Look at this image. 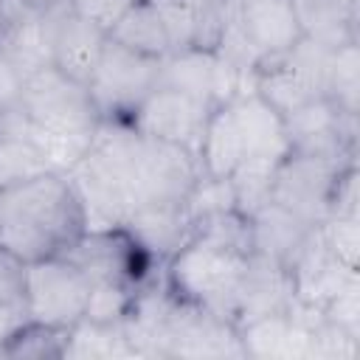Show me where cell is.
I'll return each mask as SVG.
<instances>
[{"label":"cell","mask_w":360,"mask_h":360,"mask_svg":"<svg viewBox=\"0 0 360 360\" xmlns=\"http://www.w3.org/2000/svg\"><path fill=\"white\" fill-rule=\"evenodd\" d=\"M301 37L323 48L357 42V0H290Z\"/></svg>","instance_id":"ac0fdd59"},{"label":"cell","mask_w":360,"mask_h":360,"mask_svg":"<svg viewBox=\"0 0 360 360\" xmlns=\"http://www.w3.org/2000/svg\"><path fill=\"white\" fill-rule=\"evenodd\" d=\"M135 292L138 290H129L124 284H93L84 307V318L96 323H121L132 307Z\"/></svg>","instance_id":"1f68e13d"},{"label":"cell","mask_w":360,"mask_h":360,"mask_svg":"<svg viewBox=\"0 0 360 360\" xmlns=\"http://www.w3.org/2000/svg\"><path fill=\"white\" fill-rule=\"evenodd\" d=\"M20 107L37 127L48 132H62V135L93 138L101 121L87 87L65 76L53 65L25 79Z\"/></svg>","instance_id":"8992f818"},{"label":"cell","mask_w":360,"mask_h":360,"mask_svg":"<svg viewBox=\"0 0 360 360\" xmlns=\"http://www.w3.org/2000/svg\"><path fill=\"white\" fill-rule=\"evenodd\" d=\"M245 357L259 360H307L312 326L290 309L250 318L236 326Z\"/></svg>","instance_id":"5bb4252c"},{"label":"cell","mask_w":360,"mask_h":360,"mask_svg":"<svg viewBox=\"0 0 360 360\" xmlns=\"http://www.w3.org/2000/svg\"><path fill=\"white\" fill-rule=\"evenodd\" d=\"M321 315H323V321L338 323V326L360 335V278H354L343 290H338L321 307Z\"/></svg>","instance_id":"836d02e7"},{"label":"cell","mask_w":360,"mask_h":360,"mask_svg":"<svg viewBox=\"0 0 360 360\" xmlns=\"http://www.w3.org/2000/svg\"><path fill=\"white\" fill-rule=\"evenodd\" d=\"M231 107L236 112L242 143H245V158L242 160L278 166L290 155V141H287V129H284L281 112H276L253 90L239 93L231 101Z\"/></svg>","instance_id":"2e32d148"},{"label":"cell","mask_w":360,"mask_h":360,"mask_svg":"<svg viewBox=\"0 0 360 360\" xmlns=\"http://www.w3.org/2000/svg\"><path fill=\"white\" fill-rule=\"evenodd\" d=\"M250 231H253V253L290 267V262L295 259V253L304 248V242L315 228L270 200L250 217Z\"/></svg>","instance_id":"ffe728a7"},{"label":"cell","mask_w":360,"mask_h":360,"mask_svg":"<svg viewBox=\"0 0 360 360\" xmlns=\"http://www.w3.org/2000/svg\"><path fill=\"white\" fill-rule=\"evenodd\" d=\"M357 352H360V335L338 323H329L323 318L312 326L307 360H354Z\"/></svg>","instance_id":"4dcf8cb0"},{"label":"cell","mask_w":360,"mask_h":360,"mask_svg":"<svg viewBox=\"0 0 360 360\" xmlns=\"http://www.w3.org/2000/svg\"><path fill=\"white\" fill-rule=\"evenodd\" d=\"M329 214L360 217V208H357V160L340 166V172L335 174V183H332V191H329V211H326V217Z\"/></svg>","instance_id":"e575fe53"},{"label":"cell","mask_w":360,"mask_h":360,"mask_svg":"<svg viewBox=\"0 0 360 360\" xmlns=\"http://www.w3.org/2000/svg\"><path fill=\"white\" fill-rule=\"evenodd\" d=\"M326 98L338 110L357 115V101H360V51H357V42L340 45L329 53Z\"/></svg>","instance_id":"484cf974"},{"label":"cell","mask_w":360,"mask_h":360,"mask_svg":"<svg viewBox=\"0 0 360 360\" xmlns=\"http://www.w3.org/2000/svg\"><path fill=\"white\" fill-rule=\"evenodd\" d=\"M90 278L62 253L28 262L25 270V318L70 329L84 318Z\"/></svg>","instance_id":"52a82bcc"},{"label":"cell","mask_w":360,"mask_h":360,"mask_svg":"<svg viewBox=\"0 0 360 360\" xmlns=\"http://www.w3.org/2000/svg\"><path fill=\"white\" fill-rule=\"evenodd\" d=\"M340 166H346V163L290 152L273 174L270 200L276 205L287 208L290 214H295L298 219L309 222L312 228H318L326 219L329 191H332V183H335V174L340 172Z\"/></svg>","instance_id":"30bf717a"},{"label":"cell","mask_w":360,"mask_h":360,"mask_svg":"<svg viewBox=\"0 0 360 360\" xmlns=\"http://www.w3.org/2000/svg\"><path fill=\"white\" fill-rule=\"evenodd\" d=\"M248 259L250 253H239L200 233H188V239L166 259L163 278L183 301L233 321Z\"/></svg>","instance_id":"7a4b0ae2"},{"label":"cell","mask_w":360,"mask_h":360,"mask_svg":"<svg viewBox=\"0 0 360 360\" xmlns=\"http://www.w3.org/2000/svg\"><path fill=\"white\" fill-rule=\"evenodd\" d=\"M160 62L163 59L135 53L107 37L101 56L84 82L98 118L129 121L138 104L160 84Z\"/></svg>","instance_id":"5b68a950"},{"label":"cell","mask_w":360,"mask_h":360,"mask_svg":"<svg viewBox=\"0 0 360 360\" xmlns=\"http://www.w3.org/2000/svg\"><path fill=\"white\" fill-rule=\"evenodd\" d=\"M242 158H245V143H242L236 112L228 101V104L214 107L205 118L202 138H200V146H197L200 174L231 177L236 172V166L242 163Z\"/></svg>","instance_id":"d6986e66"},{"label":"cell","mask_w":360,"mask_h":360,"mask_svg":"<svg viewBox=\"0 0 360 360\" xmlns=\"http://www.w3.org/2000/svg\"><path fill=\"white\" fill-rule=\"evenodd\" d=\"M107 37L135 53L152 56V59H166L172 53L163 20L155 8L152 0H135L107 31Z\"/></svg>","instance_id":"7402d4cb"},{"label":"cell","mask_w":360,"mask_h":360,"mask_svg":"<svg viewBox=\"0 0 360 360\" xmlns=\"http://www.w3.org/2000/svg\"><path fill=\"white\" fill-rule=\"evenodd\" d=\"M281 118H284L290 152L335 160V163H354L357 115L338 110L326 96L309 98Z\"/></svg>","instance_id":"ba28073f"},{"label":"cell","mask_w":360,"mask_h":360,"mask_svg":"<svg viewBox=\"0 0 360 360\" xmlns=\"http://www.w3.org/2000/svg\"><path fill=\"white\" fill-rule=\"evenodd\" d=\"M22 73L11 65V59L0 51V110H11L22 98Z\"/></svg>","instance_id":"8d00e7d4"},{"label":"cell","mask_w":360,"mask_h":360,"mask_svg":"<svg viewBox=\"0 0 360 360\" xmlns=\"http://www.w3.org/2000/svg\"><path fill=\"white\" fill-rule=\"evenodd\" d=\"M37 11H42V8L31 6L28 0H0V31L17 25V22H22V20H28V17L37 14Z\"/></svg>","instance_id":"74e56055"},{"label":"cell","mask_w":360,"mask_h":360,"mask_svg":"<svg viewBox=\"0 0 360 360\" xmlns=\"http://www.w3.org/2000/svg\"><path fill=\"white\" fill-rule=\"evenodd\" d=\"M84 231L79 197L62 172L0 191V245L22 262L62 253Z\"/></svg>","instance_id":"6da1fadb"},{"label":"cell","mask_w":360,"mask_h":360,"mask_svg":"<svg viewBox=\"0 0 360 360\" xmlns=\"http://www.w3.org/2000/svg\"><path fill=\"white\" fill-rule=\"evenodd\" d=\"M172 51H183V48H194L197 42V28H200V6L202 0H152Z\"/></svg>","instance_id":"f1b7e54d"},{"label":"cell","mask_w":360,"mask_h":360,"mask_svg":"<svg viewBox=\"0 0 360 360\" xmlns=\"http://www.w3.org/2000/svg\"><path fill=\"white\" fill-rule=\"evenodd\" d=\"M292 278L290 270L267 256L250 253L239 295H236V309H233V323H245L259 315L270 312H284L292 304Z\"/></svg>","instance_id":"e0dca14e"},{"label":"cell","mask_w":360,"mask_h":360,"mask_svg":"<svg viewBox=\"0 0 360 360\" xmlns=\"http://www.w3.org/2000/svg\"><path fill=\"white\" fill-rule=\"evenodd\" d=\"M65 343H68V329L37 323V321L25 318L0 343V357H31V360L62 357Z\"/></svg>","instance_id":"d4e9b609"},{"label":"cell","mask_w":360,"mask_h":360,"mask_svg":"<svg viewBox=\"0 0 360 360\" xmlns=\"http://www.w3.org/2000/svg\"><path fill=\"white\" fill-rule=\"evenodd\" d=\"M315 231H318L323 248L340 264L357 270V256H360V217H338V214H329Z\"/></svg>","instance_id":"f546056e"},{"label":"cell","mask_w":360,"mask_h":360,"mask_svg":"<svg viewBox=\"0 0 360 360\" xmlns=\"http://www.w3.org/2000/svg\"><path fill=\"white\" fill-rule=\"evenodd\" d=\"M45 20L51 34V65L84 84L101 56L107 31L82 17L68 0H53L45 8Z\"/></svg>","instance_id":"7c38bea8"},{"label":"cell","mask_w":360,"mask_h":360,"mask_svg":"<svg viewBox=\"0 0 360 360\" xmlns=\"http://www.w3.org/2000/svg\"><path fill=\"white\" fill-rule=\"evenodd\" d=\"M70 360H112V357H135L121 323H96L82 318L68 329L65 354Z\"/></svg>","instance_id":"cb8c5ba5"},{"label":"cell","mask_w":360,"mask_h":360,"mask_svg":"<svg viewBox=\"0 0 360 360\" xmlns=\"http://www.w3.org/2000/svg\"><path fill=\"white\" fill-rule=\"evenodd\" d=\"M127 231L160 262L166 259L188 239L191 225L183 211V205H141L127 222Z\"/></svg>","instance_id":"44dd1931"},{"label":"cell","mask_w":360,"mask_h":360,"mask_svg":"<svg viewBox=\"0 0 360 360\" xmlns=\"http://www.w3.org/2000/svg\"><path fill=\"white\" fill-rule=\"evenodd\" d=\"M118 146L138 208L186 202L200 177V163L188 149L146 138L135 132L129 121H118Z\"/></svg>","instance_id":"3957f363"},{"label":"cell","mask_w":360,"mask_h":360,"mask_svg":"<svg viewBox=\"0 0 360 360\" xmlns=\"http://www.w3.org/2000/svg\"><path fill=\"white\" fill-rule=\"evenodd\" d=\"M62 256L70 259L90 284H124L141 290L163 273V264L127 228L82 231Z\"/></svg>","instance_id":"277c9868"},{"label":"cell","mask_w":360,"mask_h":360,"mask_svg":"<svg viewBox=\"0 0 360 360\" xmlns=\"http://www.w3.org/2000/svg\"><path fill=\"white\" fill-rule=\"evenodd\" d=\"M25 270L28 262H22L17 253L0 245V307L22 318H25Z\"/></svg>","instance_id":"d6a6232c"},{"label":"cell","mask_w":360,"mask_h":360,"mask_svg":"<svg viewBox=\"0 0 360 360\" xmlns=\"http://www.w3.org/2000/svg\"><path fill=\"white\" fill-rule=\"evenodd\" d=\"M211 110L214 107H208L180 90L158 84L138 104V110L129 118V127L146 138H158V141L183 146L197 158L202 127H205V118Z\"/></svg>","instance_id":"8fae6325"},{"label":"cell","mask_w":360,"mask_h":360,"mask_svg":"<svg viewBox=\"0 0 360 360\" xmlns=\"http://www.w3.org/2000/svg\"><path fill=\"white\" fill-rule=\"evenodd\" d=\"M231 20L250 45L256 65L281 59L301 39L290 0H231Z\"/></svg>","instance_id":"4fadbf2b"},{"label":"cell","mask_w":360,"mask_h":360,"mask_svg":"<svg viewBox=\"0 0 360 360\" xmlns=\"http://www.w3.org/2000/svg\"><path fill=\"white\" fill-rule=\"evenodd\" d=\"M53 172L31 138L0 135V191Z\"/></svg>","instance_id":"4316f807"},{"label":"cell","mask_w":360,"mask_h":360,"mask_svg":"<svg viewBox=\"0 0 360 360\" xmlns=\"http://www.w3.org/2000/svg\"><path fill=\"white\" fill-rule=\"evenodd\" d=\"M231 208H236L231 177H208V174H200L197 177L194 188L188 191V197L183 202V211L188 217V225H194L197 219H205L211 214L231 211Z\"/></svg>","instance_id":"83f0119b"},{"label":"cell","mask_w":360,"mask_h":360,"mask_svg":"<svg viewBox=\"0 0 360 360\" xmlns=\"http://www.w3.org/2000/svg\"><path fill=\"white\" fill-rule=\"evenodd\" d=\"M160 84L180 90L208 107H219L250 90V73H242L217 51L183 48L172 51L160 62Z\"/></svg>","instance_id":"9c48e42d"},{"label":"cell","mask_w":360,"mask_h":360,"mask_svg":"<svg viewBox=\"0 0 360 360\" xmlns=\"http://www.w3.org/2000/svg\"><path fill=\"white\" fill-rule=\"evenodd\" d=\"M82 17L93 20L96 25H101L104 31H110V25L135 3V0H68Z\"/></svg>","instance_id":"d590c367"},{"label":"cell","mask_w":360,"mask_h":360,"mask_svg":"<svg viewBox=\"0 0 360 360\" xmlns=\"http://www.w3.org/2000/svg\"><path fill=\"white\" fill-rule=\"evenodd\" d=\"M0 51L11 59V65L22 73V79L48 68L51 65V34H48L45 8L0 31Z\"/></svg>","instance_id":"603a6c76"},{"label":"cell","mask_w":360,"mask_h":360,"mask_svg":"<svg viewBox=\"0 0 360 360\" xmlns=\"http://www.w3.org/2000/svg\"><path fill=\"white\" fill-rule=\"evenodd\" d=\"M28 3H31V6H37V8H48L53 0H28Z\"/></svg>","instance_id":"f35d334b"},{"label":"cell","mask_w":360,"mask_h":360,"mask_svg":"<svg viewBox=\"0 0 360 360\" xmlns=\"http://www.w3.org/2000/svg\"><path fill=\"white\" fill-rule=\"evenodd\" d=\"M290 278H292V295L301 304L309 307H323L338 290H343L349 281L360 278L357 270L340 264L321 242L318 231L309 233V239L304 242V248L295 253V259L290 262Z\"/></svg>","instance_id":"9a60e30c"}]
</instances>
